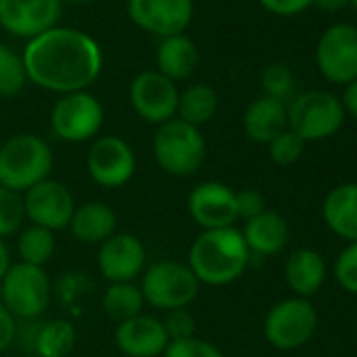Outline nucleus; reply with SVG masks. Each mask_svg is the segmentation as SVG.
<instances>
[{
    "instance_id": "f257e3e1",
    "label": "nucleus",
    "mask_w": 357,
    "mask_h": 357,
    "mask_svg": "<svg viewBox=\"0 0 357 357\" xmlns=\"http://www.w3.org/2000/svg\"><path fill=\"white\" fill-rule=\"evenodd\" d=\"M22 59L28 82L59 95L86 91L103 70L99 43L86 32L59 26L28 40Z\"/></svg>"
},
{
    "instance_id": "f03ea898",
    "label": "nucleus",
    "mask_w": 357,
    "mask_h": 357,
    "mask_svg": "<svg viewBox=\"0 0 357 357\" xmlns=\"http://www.w3.org/2000/svg\"><path fill=\"white\" fill-rule=\"evenodd\" d=\"M250 257L252 255L240 229H208L194 240L188 265L200 284L225 286L244 275L250 265Z\"/></svg>"
},
{
    "instance_id": "7ed1b4c3",
    "label": "nucleus",
    "mask_w": 357,
    "mask_h": 357,
    "mask_svg": "<svg viewBox=\"0 0 357 357\" xmlns=\"http://www.w3.org/2000/svg\"><path fill=\"white\" fill-rule=\"evenodd\" d=\"M55 158L49 143L32 132L7 139L0 147V185L26 194L30 188L49 178Z\"/></svg>"
},
{
    "instance_id": "20e7f679",
    "label": "nucleus",
    "mask_w": 357,
    "mask_h": 357,
    "mask_svg": "<svg viewBox=\"0 0 357 357\" xmlns=\"http://www.w3.org/2000/svg\"><path fill=\"white\" fill-rule=\"evenodd\" d=\"M158 166L170 176H192L206 160V139L200 128L172 118L158 126L151 141Z\"/></svg>"
},
{
    "instance_id": "39448f33",
    "label": "nucleus",
    "mask_w": 357,
    "mask_h": 357,
    "mask_svg": "<svg viewBox=\"0 0 357 357\" xmlns=\"http://www.w3.org/2000/svg\"><path fill=\"white\" fill-rule=\"evenodd\" d=\"M141 294L147 305L160 311L188 309L200 292V282L188 263L158 261L145 267L141 278Z\"/></svg>"
},
{
    "instance_id": "423d86ee",
    "label": "nucleus",
    "mask_w": 357,
    "mask_h": 357,
    "mask_svg": "<svg viewBox=\"0 0 357 357\" xmlns=\"http://www.w3.org/2000/svg\"><path fill=\"white\" fill-rule=\"evenodd\" d=\"M286 109L288 128L305 143L334 137L347 120L340 97L330 91L301 93L286 105Z\"/></svg>"
},
{
    "instance_id": "0eeeda50",
    "label": "nucleus",
    "mask_w": 357,
    "mask_h": 357,
    "mask_svg": "<svg viewBox=\"0 0 357 357\" xmlns=\"http://www.w3.org/2000/svg\"><path fill=\"white\" fill-rule=\"evenodd\" d=\"M0 296L15 319H36L51 303V280L43 267L15 263L0 282Z\"/></svg>"
},
{
    "instance_id": "6e6552de",
    "label": "nucleus",
    "mask_w": 357,
    "mask_h": 357,
    "mask_svg": "<svg viewBox=\"0 0 357 357\" xmlns=\"http://www.w3.org/2000/svg\"><path fill=\"white\" fill-rule=\"evenodd\" d=\"M317 330V311L309 298L292 296L275 303L265 321L263 334L267 342L280 351H292L307 344Z\"/></svg>"
},
{
    "instance_id": "1a4fd4ad",
    "label": "nucleus",
    "mask_w": 357,
    "mask_h": 357,
    "mask_svg": "<svg viewBox=\"0 0 357 357\" xmlns=\"http://www.w3.org/2000/svg\"><path fill=\"white\" fill-rule=\"evenodd\" d=\"M315 66L330 84L347 86L357 80V26L347 22L328 26L315 45Z\"/></svg>"
},
{
    "instance_id": "9d476101",
    "label": "nucleus",
    "mask_w": 357,
    "mask_h": 357,
    "mask_svg": "<svg viewBox=\"0 0 357 357\" xmlns=\"http://www.w3.org/2000/svg\"><path fill=\"white\" fill-rule=\"evenodd\" d=\"M103 105L89 91L61 95L51 109L53 132L68 143H84L99 135L103 126Z\"/></svg>"
},
{
    "instance_id": "9b49d317",
    "label": "nucleus",
    "mask_w": 357,
    "mask_h": 357,
    "mask_svg": "<svg viewBox=\"0 0 357 357\" xmlns=\"http://www.w3.org/2000/svg\"><path fill=\"white\" fill-rule=\"evenodd\" d=\"M86 170L99 188L118 190L132 178L137 155L122 137L105 135L93 141L86 153Z\"/></svg>"
},
{
    "instance_id": "f8f14e48",
    "label": "nucleus",
    "mask_w": 357,
    "mask_h": 357,
    "mask_svg": "<svg viewBox=\"0 0 357 357\" xmlns=\"http://www.w3.org/2000/svg\"><path fill=\"white\" fill-rule=\"evenodd\" d=\"M128 99L135 114L149 124H164L176 118L178 89L176 82L162 76L158 70L137 74L128 89Z\"/></svg>"
},
{
    "instance_id": "ddd939ff",
    "label": "nucleus",
    "mask_w": 357,
    "mask_h": 357,
    "mask_svg": "<svg viewBox=\"0 0 357 357\" xmlns=\"http://www.w3.org/2000/svg\"><path fill=\"white\" fill-rule=\"evenodd\" d=\"M126 13L143 32L168 38L185 34L194 20V0H128Z\"/></svg>"
},
{
    "instance_id": "4468645a",
    "label": "nucleus",
    "mask_w": 357,
    "mask_h": 357,
    "mask_svg": "<svg viewBox=\"0 0 357 357\" xmlns=\"http://www.w3.org/2000/svg\"><path fill=\"white\" fill-rule=\"evenodd\" d=\"M24 196L26 219L32 225L45 227L49 231L66 229L76 211L72 192L55 178H45L38 185L30 188Z\"/></svg>"
},
{
    "instance_id": "2eb2a0df",
    "label": "nucleus",
    "mask_w": 357,
    "mask_h": 357,
    "mask_svg": "<svg viewBox=\"0 0 357 357\" xmlns=\"http://www.w3.org/2000/svg\"><path fill=\"white\" fill-rule=\"evenodd\" d=\"M61 17V0H0V26L17 38L32 40Z\"/></svg>"
},
{
    "instance_id": "dca6fc26",
    "label": "nucleus",
    "mask_w": 357,
    "mask_h": 357,
    "mask_svg": "<svg viewBox=\"0 0 357 357\" xmlns=\"http://www.w3.org/2000/svg\"><path fill=\"white\" fill-rule=\"evenodd\" d=\"M147 263V252L143 242L132 234L116 231L99 246L97 265L101 275L109 284L118 282H135L143 275Z\"/></svg>"
},
{
    "instance_id": "f3484780",
    "label": "nucleus",
    "mask_w": 357,
    "mask_h": 357,
    "mask_svg": "<svg viewBox=\"0 0 357 357\" xmlns=\"http://www.w3.org/2000/svg\"><path fill=\"white\" fill-rule=\"evenodd\" d=\"M188 211L202 231L234 227L238 221L236 192L219 181H204L188 196Z\"/></svg>"
},
{
    "instance_id": "a211bd4d",
    "label": "nucleus",
    "mask_w": 357,
    "mask_h": 357,
    "mask_svg": "<svg viewBox=\"0 0 357 357\" xmlns=\"http://www.w3.org/2000/svg\"><path fill=\"white\" fill-rule=\"evenodd\" d=\"M114 340L126 357H162L170 342L164 321L143 313L120 321Z\"/></svg>"
},
{
    "instance_id": "6ab92c4d",
    "label": "nucleus",
    "mask_w": 357,
    "mask_h": 357,
    "mask_svg": "<svg viewBox=\"0 0 357 357\" xmlns=\"http://www.w3.org/2000/svg\"><path fill=\"white\" fill-rule=\"evenodd\" d=\"M244 132L250 141L269 145L280 132L288 128V109L286 103L275 101L271 97H257L244 109Z\"/></svg>"
},
{
    "instance_id": "aec40b11",
    "label": "nucleus",
    "mask_w": 357,
    "mask_h": 357,
    "mask_svg": "<svg viewBox=\"0 0 357 357\" xmlns=\"http://www.w3.org/2000/svg\"><path fill=\"white\" fill-rule=\"evenodd\" d=\"M321 217L332 234L349 244L357 242V181L332 188L324 198Z\"/></svg>"
},
{
    "instance_id": "412c9836",
    "label": "nucleus",
    "mask_w": 357,
    "mask_h": 357,
    "mask_svg": "<svg viewBox=\"0 0 357 357\" xmlns=\"http://www.w3.org/2000/svg\"><path fill=\"white\" fill-rule=\"evenodd\" d=\"M326 273H328L326 261L313 248H296L294 252H290L284 267V278L288 288L294 292V296L301 298H309L317 294L326 282Z\"/></svg>"
},
{
    "instance_id": "4be33fe9",
    "label": "nucleus",
    "mask_w": 357,
    "mask_h": 357,
    "mask_svg": "<svg viewBox=\"0 0 357 357\" xmlns=\"http://www.w3.org/2000/svg\"><path fill=\"white\" fill-rule=\"evenodd\" d=\"M200 63V51L188 34L160 38L155 49V66L162 76L172 82L188 80Z\"/></svg>"
},
{
    "instance_id": "5701e85b",
    "label": "nucleus",
    "mask_w": 357,
    "mask_h": 357,
    "mask_svg": "<svg viewBox=\"0 0 357 357\" xmlns=\"http://www.w3.org/2000/svg\"><path fill=\"white\" fill-rule=\"evenodd\" d=\"M242 236H244V242H246L250 255L273 257L286 248L290 229L282 215H278L273 211H265L259 217L246 221Z\"/></svg>"
},
{
    "instance_id": "b1692460",
    "label": "nucleus",
    "mask_w": 357,
    "mask_h": 357,
    "mask_svg": "<svg viewBox=\"0 0 357 357\" xmlns=\"http://www.w3.org/2000/svg\"><path fill=\"white\" fill-rule=\"evenodd\" d=\"M68 227L78 242L101 246L107 238L116 234L118 217L103 202H86L82 206H76Z\"/></svg>"
},
{
    "instance_id": "393cba45",
    "label": "nucleus",
    "mask_w": 357,
    "mask_h": 357,
    "mask_svg": "<svg viewBox=\"0 0 357 357\" xmlns=\"http://www.w3.org/2000/svg\"><path fill=\"white\" fill-rule=\"evenodd\" d=\"M219 112V95L211 84H192L178 91L176 118L196 128L208 124Z\"/></svg>"
},
{
    "instance_id": "a878e982",
    "label": "nucleus",
    "mask_w": 357,
    "mask_h": 357,
    "mask_svg": "<svg viewBox=\"0 0 357 357\" xmlns=\"http://www.w3.org/2000/svg\"><path fill=\"white\" fill-rule=\"evenodd\" d=\"M145 301L141 288L135 282L109 284L103 292V311L114 321H126L135 315H141Z\"/></svg>"
},
{
    "instance_id": "bb28decb",
    "label": "nucleus",
    "mask_w": 357,
    "mask_h": 357,
    "mask_svg": "<svg viewBox=\"0 0 357 357\" xmlns=\"http://www.w3.org/2000/svg\"><path fill=\"white\" fill-rule=\"evenodd\" d=\"M55 231H49L38 225H28L20 231L17 238V250L22 257V263L34 265V267H45L53 255H55Z\"/></svg>"
},
{
    "instance_id": "cd10ccee",
    "label": "nucleus",
    "mask_w": 357,
    "mask_h": 357,
    "mask_svg": "<svg viewBox=\"0 0 357 357\" xmlns=\"http://www.w3.org/2000/svg\"><path fill=\"white\" fill-rule=\"evenodd\" d=\"M76 344V330L66 319L45 324L36 334V353L40 357H68Z\"/></svg>"
},
{
    "instance_id": "c85d7f7f",
    "label": "nucleus",
    "mask_w": 357,
    "mask_h": 357,
    "mask_svg": "<svg viewBox=\"0 0 357 357\" xmlns=\"http://www.w3.org/2000/svg\"><path fill=\"white\" fill-rule=\"evenodd\" d=\"M28 84L22 55L0 43V97H15Z\"/></svg>"
},
{
    "instance_id": "c756f323",
    "label": "nucleus",
    "mask_w": 357,
    "mask_h": 357,
    "mask_svg": "<svg viewBox=\"0 0 357 357\" xmlns=\"http://www.w3.org/2000/svg\"><path fill=\"white\" fill-rule=\"evenodd\" d=\"M26 208L24 196L0 185V240L15 236L24 229Z\"/></svg>"
},
{
    "instance_id": "7c9ffc66",
    "label": "nucleus",
    "mask_w": 357,
    "mask_h": 357,
    "mask_svg": "<svg viewBox=\"0 0 357 357\" xmlns=\"http://www.w3.org/2000/svg\"><path fill=\"white\" fill-rule=\"evenodd\" d=\"M261 89L265 97L286 103L294 93V74L284 63H271L261 72Z\"/></svg>"
},
{
    "instance_id": "2f4dec72",
    "label": "nucleus",
    "mask_w": 357,
    "mask_h": 357,
    "mask_svg": "<svg viewBox=\"0 0 357 357\" xmlns=\"http://www.w3.org/2000/svg\"><path fill=\"white\" fill-rule=\"evenodd\" d=\"M267 149H269V158L273 164L292 166L301 160V155L305 151V141L301 137H296L290 128H286L267 145Z\"/></svg>"
},
{
    "instance_id": "473e14b6",
    "label": "nucleus",
    "mask_w": 357,
    "mask_h": 357,
    "mask_svg": "<svg viewBox=\"0 0 357 357\" xmlns=\"http://www.w3.org/2000/svg\"><path fill=\"white\" fill-rule=\"evenodd\" d=\"M162 357H223V353L211 340L190 336L181 340H170Z\"/></svg>"
},
{
    "instance_id": "72a5a7b5",
    "label": "nucleus",
    "mask_w": 357,
    "mask_h": 357,
    "mask_svg": "<svg viewBox=\"0 0 357 357\" xmlns=\"http://www.w3.org/2000/svg\"><path fill=\"white\" fill-rule=\"evenodd\" d=\"M334 278L342 290L349 294H357V242H351L334 263Z\"/></svg>"
},
{
    "instance_id": "f704fd0d",
    "label": "nucleus",
    "mask_w": 357,
    "mask_h": 357,
    "mask_svg": "<svg viewBox=\"0 0 357 357\" xmlns=\"http://www.w3.org/2000/svg\"><path fill=\"white\" fill-rule=\"evenodd\" d=\"M164 328L168 332L170 340H181V338H190L196 336V324H194V315L188 309H176V311H168V317L162 319Z\"/></svg>"
},
{
    "instance_id": "c9c22d12",
    "label": "nucleus",
    "mask_w": 357,
    "mask_h": 357,
    "mask_svg": "<svg viewBox=\"0 0 357 357\" xmlns=\"http://www.w3.org/2000/svg\"><path fill=\"white\" fill-rule=\"evenodd\" d=\"M236 211H238V219L250 221L255 217H259L261 213H265V198L261 192L257 190H242L236 192Z\"/></svg>"
},
{
    "instance_id": "e433bc0d",
    "label": "nucleus",
    "mask_w": 357,
    "mask_h": 357,
    "mask_svg": "<svg viewBox=\"0 0 357 357\" xmlns=\"http://www.w3.org/2000/svg\"><path fill=\"white\" fill-rule=\"evenodd\" d=\"M259 5L275 17H296L313 7V0H259Z\"/></svg>"
},
{
    "instance_id": "4c0bfd02",
    "label": "nucleus",
    "mask_w": 357,
    "mask_h": 357,
    "mask_svg": "<svg viewBox=\"0 0 357 357\" xmlns=\"http://www.w3.org/2000/svg\"><path fill=\"white\" fill-rule=\"evenodd\" d=\"M17 336V319L0 303V353L7 351Z\"/></svg>"
},
{
    "instance_id": "58836bf2",
    "label": "nucleus",
    "mask_w": 357,
    "mask_h": 357,
    "mask_svg": "<svg viewBox=\"0 0 357 357\" xmlns=\"http://www.w3.org/2000/svg\"><path fill=\"white\" fill-rule=\"evenodd\" d=\"M340 103H342L344 114L357 120V80H353L344 86V91L340 95Z\"/></svg>"
},
{
    "instance_id": "ea45409f",
    "label": "nucleus",
    "mask_w": 357,
    "mask_h": 357,
    "mask_svg": "<svg viewBox=\"0 0 357 357\" xmlns=\"http://www.w3.org/2000/svg\"><path fill=\"white\" fill-rule=\"evenodd\" d=\"M349 5V0H313V7L324 13H338Z\"/></svg>"
},
{
    "instance_id": "a19ab883",
    "label": "nucleus",
    "mask_w": 357,
    "mask_h": 357,
    "mask_svg": "<svg viewBox=\"0 0 357 357\" xmlns=\"http://www.w3.org/2000/svg\"><path fill=\"white\" fill-rule=\"evenodd\" d=\"M13 263H11V255H9V248H7V244L0 240V282H3V278L7 275V271H9V267H11Z\"/></svg>"
},
{
    "instance_id": "79ce46f5",
    "label": "nucleus",
    "mask_w": 357,
    "mask_h": 357,
    "mask_svg": "<svg viewBox=\"0 0 357 357\" xmlns=\"http://www.w3.org/2000/svg\"><path fill=\"white\" fill-rule=\"evenodd\" d=\"M349 5H351V7H353L355 11H357V0H349Z\"/></svg>"
},
{
    "instance_id": "37998d69",
    "label": "nucleus",
    "mask_w": 357,
    "mask_h": 357,
    "mask_svg": "<svg viewBox=\"0 0 357 357\" xmlns=\"http://www.w3.org/2000/svg\"><path fill=\"white\" fill-rule=\"evenodd\" d=\"M70 3H78L80 5V3H89V0H70Z\"/></svg>"
}]
</instances>
